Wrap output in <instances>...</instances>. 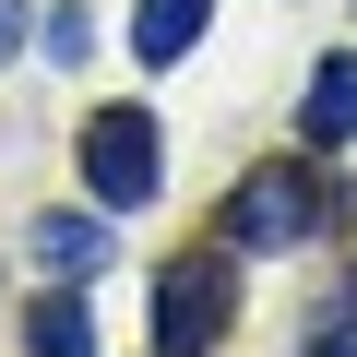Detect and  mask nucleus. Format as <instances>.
<instances>
[{
	"mask_svg": "<svg viewBox=\"0 0 357 357\" xmlns=\"http://www.w3.org/2000/svg\"><path fill=\"white\" fill-rule=\"evenodd\" d=\"M24 238H36V262H48L60 286H84V274H107V250H119V238H107L96 215H36Z\"/></svg>",
	"mask_w": 357,
	"mask_h": 357,
	"instance_id": "nucleus-6",
	"label": "nucleus"
},
{
	"mask_svg": "<svg viewBox=\"0 0 357 357\" xmlns=\"http://www.w3.org/2000/svg\"><path fill=\"white\" fill-rule=\"evenodd\" d=\"M24 48V0H0V60H13Z\"/></svg>",
	"mask_w": 357,
	"mask_h": 357,
	"instance_id": "nucleus-9",
	"label": "nucleus"
},
{
	"mask_svg": "<svg viewBox=\"0 0 357 357\" xmlns=\"http://www.w3.org/2000/svg\"><path fill=\"white\" fill-rule=\"evenodd\" d=\"M298 143H310V155L357 143V48H333V60L310 72V96H298Z\"/></svg>",
	"mask_w": 357,
	"mask_h": 357,
	"instance_id": "nucleus-4",
	"label": "nucleus"
},
{
	"mask_svg": "<svg viewBox=\"0 0 357 357\" xmlns=\"http://www.w3.org/2000/svg\"><path fill=\"white\" fill-rule=\"evenodd\" d=\"M227 310H238L227 250H178V262L155 274V357H215V345H227Z\"/></svg>",
	"mask_w": 357,
	"mask_h": 357,
	"instance_id": "nucleus-3",
	"label": "nucleus"
},
{
	"mask_svg": "<svg viewBox=\"0 0 357 357\" xmlns=\"http://www.w3.org/2000/svg\"><path fill=\"white\" fill-rule=\"evenodd\" d=\"M36 357H96V310L84 298H36Z\"/></svg>",
	"mask_w": 357,
	"mask_h": 357,
	"instance_id": "nucleus-7",
	"label": "nucleus"
},
{
	"mask_svg": "<svg viewBox=\"0 0 357 357\" xmlns=\"http://www.w3.org/2000/svg\"><path fill=\"white\" fill-rule=\"evenodd\" d=\"M203 24H215V0H143V13H131V60L143 72H178L203 48Z\"/></svg>",
	"mask_w": 357,
	"mask_h": 357,
	"instance_id": "nucleus-5",
	"label": "nucleus"
},
{
	"mask_svg": "<svg viewBox=\"0 0 357 357\" xmlns=\"http://www.w3.org/2000/svg\"><path fill=\"white\" fill-rule=\"evenodd\" d=\"M333 227V178L321 167H250L238 178V203H227V250L238 262H274V250H298V238H321Z\"/></svg>",
	"mask_w": 357,
	"mask_h": 357,
	"instance_id": "nucleus-1",
	"label": "nucleus"
},
{
	"mask_svg": "<svg viewBox=\"0 0 357 357\" xmlns=\"http://www.w3.org/2000/svg\"><path fill=\"white\" fill-rule=\"evenodd\" d=\"M321 357H357V345H345V333H321Z\"/></svg>",
	"mask_w": 357,
	"mask_h": 357,
	"instance_id": "nucleus-10",
	"label": "nucleus"
},
{
	"mask_svg": "<svg viewBox=\"0 0 357 357\" xmlns=\"http://www.w3.org/2000/svg\"><path fill=\"white\" fill-rule=\"evenodd\" d=\"M48 60H96V24L84 13H48Z\"/></svg>",
	"mask_w": 357,
	"mask_h": 357,
	"instance_id": "nucleus-8",
	"label": "nucleus"
},
{
	"mask_svg": "<svg viewBox=\"0 0 357 357\" xmlns=\"http://www.w3.org/2000/svg\"><path fill=\"white\" fill-rule=\"evenodd\" d=\"M167 131L143 119V107H96L84 131H72V167H84V191H96V215H143L155 191H167V155H155Z\"/></svg>",
	"mask_w": 357,
	"mask_h": 357,
	"instance_id": "nucleus-2",
	"label": "nucleus"
}]
</instances>
